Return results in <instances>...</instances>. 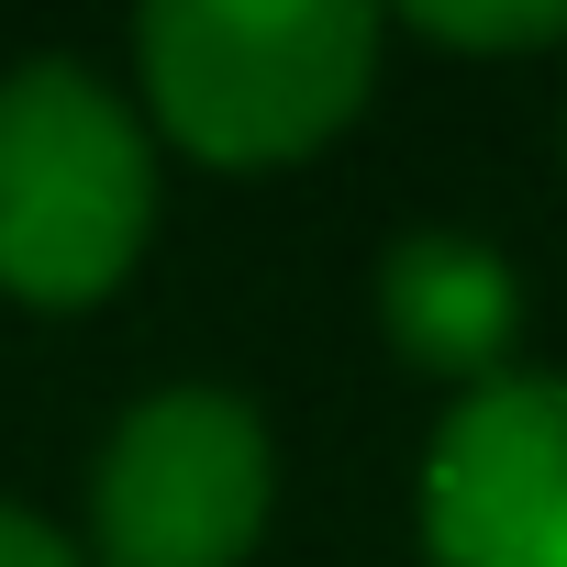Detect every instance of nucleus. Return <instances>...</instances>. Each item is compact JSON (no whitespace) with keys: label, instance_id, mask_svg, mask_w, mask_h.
Masks as SVG:
<instances>
[{"label":"nucleus","instance_id":"nucleus-1","mask_svg":"<svg viewBox=\"0 0 567 567\" xmlns=\"http://www.w3.org/2000/svg\"><path fill=\"white\" fill-rule=\"evenodd\" d=\"M156 123L212 167L312 156L379 68V23L346 0H156L134 23Z\"/></svg>","mask_w":567,"mask_h":567},{"label":"nucleus","instance_id":"nucleus-3","mask_svg":"<svg viewBox=\"0 0 567 567\" xmlns=\"http://www.w3.org/2000/svg\"><path fill=\"white\" fill-rule=\"evenodd\" d=\"M101 556L112 567H234L267 523V434L223 390H167L145 401L90 489Z\"/></svg>","mask_w":567,"mask_h":567},{"label":"nucleus","instance_id":"nucleus-5","mask_svg":"<svg viewBox=\"0 0 567 567\" xmlns=\"http://www.w3.org/2000/svg\"><path fill=\"white\" fill-rule=\"evenodd\" d=\"M379 312H390V346L412 368H445V379H501V346L523 323V290L512 267L478 245V234H401L390 267H379Z\"/></svg>","mask_w":567,"mask_h":567},{"label":"nucleus","instance_id":"nucleus-7","mask_svg":"<svg viewBox=\"0 0 567 567\" xmlns=\"http://www.w3.org/2000/svg\"><path fill=\"white\" fill-rule=\"evenodd\" d=\"M0 567H79V556H68L34 512H12V501H0Z\"/></svg>","mask_w":567,"mask_h":567},{"label":"nucleus","instance_id":"nucleus-6","mask_svg":"<svg viewBox=\"0 0 567 567\" xmlns=\"http://www.w3.org/2000/svg\"><path fill=\"white\" fill-rule=\"evenodd\" d=\"M423 45H478V56H512V45H556L567 34V0H501V12H456V0H423L412 12Z\"/></svg>","mask_w":567,"mask_h":567},{"label":"nucleus","instance_id":"nucleus-4","mask_svg":"<svg viewBox=\"0 0 567 567\" xmlns=\"http://www.w3.org/2000/svg\"><path fill=\"white\" fill-rule=\"evenodd\" d=\"M434 567H567V379H489L423 456Z\"/></svg>","mask_w":567,"mask_h":567},{"label":"nucleus","instance_id":"nucleus-2","mask_svg":"<svg viewBox=\"0 0 567 567\" xmlns=\"http://www.w3.org/2000/svg\"><path fill=\"white\" fill-rule=\"evenodd\" d=\"M145 212H156L145 134L90 68L34 56L0 79V290L45 312L101 301L145 245Z\"/></svg>","mask_w":567,"mask_h":567}]
</instances>
